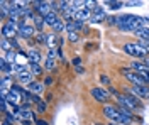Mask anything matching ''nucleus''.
Masks as SVG:
<instances>
[{
    "instance_id": "nucleus-1",
    "label": "nucleus",
    "mask_w": 149,
    "mask_h": 125,
    "mask_svg": "<svg viewBox=\"0 0 149 125\" xmlns=\"http://www.w3.org/2000/svg\"><path fill=\"white\" fill-rule=\"evenodd\" d=\"M117 102H119V106L129 110V112H134L139 106V98L136 95H132L129 90L125 93H117Z\"/></svg>"
},
{
    "instance_id": "nucleus-2",
    "label": "nucleus",
    "mask_w": 149,
    "mask_h": 125,
    "mask_svg": "<svg viewBox=\"0 0 149 125\" xmlns=\"http://www.w3.org/2000/svg\"><path fill=\"white\" fill-rule=\"evenodd\" d=\"M124 52L125 54H129V56H132V58H139V59H144L149 58L148 56V51L146 49H142L139 46V44H134V42H127V44H124Z\"/></svg>"
},
{
    "instance_id": "nucleus-3",
    "label": "nucleus",
    "mask_w": 149,
    "mask_h": 125,
    "mask_svg": "<svg viewBox=\"0 0 149 125\" xmlns=\"http://www.w3.org/2000/svg\"><path fill=\"white\" fill-rule=\"evenodd\" d=\"M103 115L107 117L110 122H115V124H119L120 122V117H122V113H120V110H119V106H113V105H107L103 106Z\"/></svg>"
},
{
    "instance_id": "nucleus-4",
    "label": "nucleus",
    "mask_w": 149,
    "mask_h": 125,
    "mask_svg": "<svg viewBox=\"0 0 149 125\" xmlns=\"http://www.w3.org/2000/svg\"><path fill=\"white\" fill-rule=\"evenodd\" d=\"M90 95L98 102V103H107L110 100V93L105 90V88H100V86H93L90 90Z\"/></svg>"
},
{
    "instance_id": "nucleus-5",
    "label": "nucleus",
    "mask_w": 149,
    "mask_h": 125,
    "mask_svg": "<svg viewBox=\"0 0 149 125\" xmlns=\"http://www.w3.org/2000/svg\"><path fill=\"white\" fill-rule=\"evenodd\" d=\"M122 73H124V76H125V79H129L132 85H137V86H142V85H148L146 83V79L141 76V75H137L136 71H130V69H122Z\"/></svg>"
},
{
    "instance_id": "nucleus-6",
    "label": "nucleus",
    "mask_w": 149,
    "mask_h": 125,
    "mask_svg": "<svg viewBox=\"0 0 149 125\" xmlns=\"http://www.w3.org/2000/svg\"><path fill=\"white\" fill-rule=\"evenodd\" d=\"M132 71H136L137 75H141V76L146 79V83H149V68L144 64V63H137V61H132Z\"/></svg>"
},
{
    "instance_id": "nucleus-7",
    "label": "nucleus",
    "mask_w": 149,
    "mask_h": 125,
    "mask_svg": "<svg viewBox=\"0 0 149 125\" xmlns=\"http://www.w3.org/2000/svg\"><path fill=\"white\" fill-rule=\"evenodd\" d=\"M7 102L12 105V108L19 106V103L22 102V93L19 90H15V88H10L9 93H7Z\"/></svg>"
},
{
    "instance_id": "nucleus-8",
    "label": "nucleus",
    "mask_w": 149,
    "mask_h": 125,
    "mask_svg": "<svg viewBox=\"0 0 149 125\" xmlns=\"http://www.w3.org/2000/svg\"><path fill=\"white\" fill-rule=\"evenodd\" d=\"M19 34V26H14V24H5L3 27H2V37H5V39H12L15 37Z\"/></svg>"
},
{
    "instance_id": "nucleus-9",
    "label": "nucleus",
    "mask_w": 149,
    "mask_h": 125,
    "mask_svg": "<svg viewBox=\"0 0 149 125\" xmlns=\"http://www.w3.org/2000/svg\"><path fill=\"white\" fill-rule=\"evenodd\" d=\"M129 91H130V93H134L137 98H144V100H148V98H149V86H148V85H142V86L132 85V86L129 88Z\"/></svg>"
},
{
    "instance_id": "nucleus-10",
    "label": "nucleus",
    "mask_w": 149,
    "mask_h": 125,
    "mask_svg": "<svg viewBox=\"0 0 149 125\" xmlns=\"http://www.w3.org/2000/svg\"><path fill=\"white\" fill-rule=\"evenodd\" d=\"M34 9H36L37 15H42V17H46L47 14H51L53 9H51V2H34Z\"/></svg>"
},
{
    "instance_id": "nucleus-11",
    "label": "nucleus",
    "mask_w": 149,
    "mask_h": 125,
    "mask_svg": "<svg viewBox=\"0 0 149 125\" xmlns=\"http://www.w3.org/2000/svg\"><path fill=\"white\" fill-rule=\"evenodd\" d=\"M107 19V14H105V10L100 7V5H97L92 12V17H90V22L93 24H98V22H103V20Z\"/></svg>"
},
{
    "instance_id": "nucleus-12",
    "label": "nucleus",
    "mask_w": 149,
    "mask_h": 125,
    "mask_svg": "<svg viewBox=\"0 0 149 125\" xmlns=\"http://www.w3.org/2000/svg\"><path fill=\"white\" fill-rule=\"evenodd\" d=\"M32 76H34V75H32V73H31L29 69L22 71L20 75H17V81H19V85H27V86H29V85L32 83Z\"/></svg>"
},
{
    "instance_id": "nucleus-13",
    "label": "nucleus",
    "mask_w": 149,
    "mask_h": 125,
    "mask_svg": "<svg viewBox=\"0 0 149 125\" xmlns=\"http://www.w3.org/2000/svg\"><path fill=\"white\" fill-rule=\"evenodd\" d=\"M32 34H34V27L26 26V24H20V26H19V36H20V37L29 39V37H32Z\"/></svg>"
},
{
    "instance_id": "nucleus-14",
    "label": "nucleus",
    "mask_w": 149,
    "mask_h": 125,
    "mask_svg": "<svg viewBox=\"0 0 149 125\" xmlns=\"http://www.w3.org/2000/svg\"><path fill=\"white\" fill-rule=\"evenodd\" d=\"M90 17H92V14H90L88 9H81V10H78V12H74V20L76 22L83 24L85 20H90Z\"/></svg>"
},
{
    "instance_id": "nucleus-15",
    "label": "nucleus",
    "mask_w": 149,
    "mask_h": 125,
    "mask_svg": "<svg viewBox=\"0 0 149 125\" xmlns=\"http://www.w3.org/2000/svg\"><path fill=\"white\" fill-rule=\"evenodd\" d=\"M27 58H29L31 63L39 64V63H41V59H42V56H41V52H39L37 49H29V51H27Z\"/></svg>"
},
{
    "instance_id": "nucleus-16",
    "label": "nucleus",
    "mask_w": 149,
    "mask_h": 125,
    "mask_svg": "<svg viewBox=\"0 0 149 125\" xmlns=\"http://www.w3.org/2000/svg\"><path fill=\"white\" fill-rule=\"evenodd\" d=\"M42 90H44V85L39 83V81H32V83L29 85V91H31L32 95H41Z\"/></svg>"
},
{
    "instance_id": "nucleus-17",
    "label": "nucleus",
    "mask_w": 149,
    "mask_h": 125,
    "mask_svg": "<svg viewBox=\"0 0 149 125\" xmlns=\"http://www.w3.org/2000/svg\"><path fill=\"white\" fill-rule=\"evenodd\" d=\"M0 68H2V73H3V75H12L14 64H10L5 58H2V59H0Z\"/></svg>"
},
{
    "instance_id": "nucleus-18",
    "label": "nucleus",
    "mask_w": 149,
    "mask_h": 125,
    "mask_svg": "<svg viewBox=\"0 0 149 125\" xmlns=\"http://www.w3.org/2000/svg\"><path fill=\"white\" fill-rule=\"evenodd\" d=\"M58 20H61V19L58 17V14H56V12H51V14H47L46 17H44V22H46V26H49V27H53Z\"/></svg>"
},
{
    "instance_id": "nucleus-19",
    "label": "nucleus",
    "mask_w": 149,
    "mask_h": 125,
    "mask_svg": "<svg viewBox=\"0 0 149 125\" xmlns=\"http://www.w3.org/2000/svg\"><path fill=\"white\" fill-rule=\"evenodd\" d=\"M81 27H83V24H81V22H76V20L70 22V24H66V30H68V34H70V32H80Z\"/></svg>"
},
{
    "instance_id": "nucleus-20",
    "label": "nucleus",
    "mask_w": 149,
    "mask_h": 125,
    "mask_svg": "<svg viewBox=\"0 0 149 125\" xmlns=\"http://www.w3.org/2000/svg\"><path fill=\"white\" fill-rule=\"evenodd\" d=\"M34 24H36V29L39 30V32H42V27L46 26L44 17H42V15H37V14H36V17H34Z\"/></svg>"
},
{
    "instance_id": "nucleus-21",
    "label": "nucleus",
    "mask_w": 149,
    "mask_h": 125,
    "mask_svg": "<svg viewBox=\"0 0 149 125\" xmlns=\"http://www.w3.org/2000/svg\"><path fill=\"white\" fill-rule=\"evenodd\" d=\"M29 71H31L34 76H41V75H42V68L39 66V64H36V63H31V64H29Z\"/></svg>"
},
{
    "instance_id": "nucleus-22",
    "label": "nucleus",
    "mask_w": 149,
    "mask_h": 125,
    "mask_svg": "<svg viewBox=\"0 0 149 125\" xmlns=\"http://www.w3.org/2000/svg\"><path fill=\"white\" fill-rule=\"evenodd\" d=\"M34 103H36L37 110H39L41 113H44V112H46V103H44V100H41L37 95H34Z\"/></svg>"
},
{
    "instance_id": "nucleus-23",
    "label": "nucleus",
    "mask_w": 149,
    "mask_h": 125,
    "mask_svg": "<svg viewBox=\"0 0 149 125\" xmlns=\"http://www.w3.org/2000/svg\"><path fill=\"white\" fill-rule=\"evenodd\" d=\"M7 88H12V78L9 75H3L2 76V90L7 91Z\"/></svg>"
},
{
    "instance_id": "nucleus-24",
    "label": "nucleus",
    "mask_w": 149,
    "mask_h": 125,
    "mask_svg": "<svg viewBox=\"0 0 149 125\" xmlns=\"http://www.w3.org/2000/svg\"><path fill=\"white\" fill-rule=\"evenodd\" d=\"M136 36H137L139 39L149 41V29H148V27H142V29H139L137 32H136Z\"/></svg>"
},
{
    "instance_id": "nucleus-25",
    "label": "nucleus",
    "mask_w": 149,
    "mask_h": 125,
    "mask_svg": "<svg viewBox=\"0 0 149 125\" xmlns=\"http://www.w3.org/2000/svg\"><path fill=\"white\" fill-rule=\"evenodd\" d=\"M54 68H56V59L47 58L46 61H44V69H47V71H53Z\"/></svg>"
},
{
    "instance_id": "nucleus-26",
    "label": "nucleus",
    "mask_w": 149,
    "mask_h": 125,
    "mask_svg": "<svg viewBox=\"0 0 149 125\" xmlns=\"http://www.w3.org/2000/svg\"><path fill=\"white\" fill-rule=\"evenodd\" d=\"M63 29H66V22H65L63 19H61V20H58V22H56L54 26H53V30H54V32H61Z\"/></svg>"
},
{
    "instance_id": "nucleus-27",
    "label": "nucleus",
    "mask_w": 149,
    "mask_h": 125,
    "mask_svg": "<svg viewBox=\"0 0 149 125\" xmlns=\"http://www.w3.org/2000/svg\"><path fill=\"white\" fill-rule=\"evenodd\" d=\"M0 44H2V51H3V52H9L10 48H12V44L9 42V39H5V37H2Z\"/></svg>"
},
{
    "instance_id": "nucleus-28",
    "label": "nucleus",
    "mask_w": 149,
    "mask_h": 125,
    "mask_svg": "<svg viewBox=\"0 0 149 125\" xmlns=\"http://www.w3.org/2000/svg\"><path fill=\"white\" fill-rule=\"evenodd\" d=\"M26 69H29V68H26L24 64H14V69H12V75H20L22 71H26Z\"/></svg>"
},
{
    "instance_id": "nucleus-29",
    "label": "nucleus",
    "mask_w": 149,
    "mask_h": 125,
    "mask_svg": "<svg viewBox=\"0 0 149 125\" xmlns=\"http://www.w3.org/2000/svg\"><path fill=\"white\" fill-rule=\"evenodd\" d=\"M105 5L110 7L112 10H117V9H120L122 7V2H110V0H109V2H105Z\"/></svg>"
},
{
    "instance_id": "nucleus-30",
    "label": "nucleus",
    "mask_w": 149,
    "mask_h": 125,
    "mask_svg": "<svg viewBox=\"0 0 149 125\" xmlns=\"http://www.w3.org/2000/svg\"><path fill=\"white\" fill-rule=\"evenodd\" d=\"M37 42H39V44H47V34L46 32H39V34H37Z\"/></svg>"
},
{
    "instance_id": "nucleus-31",
    "label": "nucleus",
    "mask_w": 149,
    "mask_h": 125,
    "mask_svg": "<svg viewBox=\"0 0 149 125\" xmlns=\"http://www.w3.org/2000/svg\"><path fill=\"white\" fill-rule=\"evenodd\" d=\"M68 39H70V42H78L80 41V32H70Z\"/></svg>"
},
{
    "instance_id": "nucleus-32",
    "label": "nucleus",
    "mask_w": 149,
    "mask_h": 125,
    "mask_svg": "<svg viewBox=\"0 0 149 125\" xmlns=\"http://www.w3.org/2000/svg\"><path fill=\"white\" fill-rule=\"evenodd\" d=\"M5 59L9 61L10 64H14V61H15V52H14V51H9V52H5Z\"/></svg>"
},
{
    "instance_id": "nucleus-33",
    "label": "nucleus",
    "mask_w": 149,
    "mask_h": 125,
    "mask_svg": "<svg viewBox=\"0 0 149 125\" xmlns=\"http://www.w3.org/2000/svg\"><path fill=\"white\" fill-rule=\"evenodd\" d=\"M47 48L54 49V34H47Z\"/></svg>"
},
{
    "instance_id": "nucleus-34",
    "label": "nucleus",
    "mask_w": 149,
    "mask_h": 125,
    "mask_svg": "<svg viewBox=\"0 0 149 125\" xmlns=\"http://www.w3.org/2000/svg\"><path fill=\"white\" fill-rule=\"evenodd\" d=\"M137 44H139V46H141L142 49H146V51H149V41H144V39H139V42H137Z\"/></svg>"
},
{
    "instance_id": "nucleus-35",
    "label": "nucleus",
    "mask_w": 149,
    "mask_h": 125,
    "mask_svg": "<svg viewBox=\"0 0 149 125\" xmlns=\"http://www.w3.org/2000/svg\"><path fill=\"white\" fill-rule=\"evenodd\" d=\"M47 58L56 59V51H54V49H49V51H47Z\"/></svg>"
},
{
    "instance_id": "nucleus-36",
    "label": "nucleus",
    "mask_w": 149,
    "mask_h": 125,
    "mask_svg": "<svg viewBox=\"0 0 149 125\" xmlns=\"http://www.w3.org/2000/svg\"><path fill=\"white\" fill-rule=\"evenodd\" d=\"M73 64H74L76 68H81V59H80V58H74V59H73Z\"/></svg>"
},
{
    "instance_id": "nucleus-37",
    "label": "nucleus",
    "mask_w": 149,
    "mask_h": 125,
    "mask_svg": "<svg viewBox=\"0 0 149 125\" xmlns=\"http://www.w3.org/2000/svg\"><path fill=\"white\" fill-rule=\"evenodd\" d=\"M36 125H49L46 120H41V118H36Z\"/></svg>"
},
{
    "instance_id": "nucleus-38",
    "label": "nucleus",
    "mask_w": 149,
    "mask_h": 125,
    "mask_svg": "<svg viewBox=\"0 0 149 125\" xmlns=\"http://www.w3.org/2000/svg\"><path fill=\"white\" fill-rule=\"evenodd\" d=\"M100 79H102V83H107V85H109V83H110V79H109V76H100Z\"/></svg>"
},
{
    "instance_id": "nucleus-39",
    "label": "nucleus",
    "mask_w": 149,
    "mask_h": 125,
    "mask_svg": "<svg viewBox=\"0 0 149 125\" xmlns=\"http://www.w3.org/2000/svg\"><path fill=\"white\" fill-rule=\"evenodd\" d=\"M142 63H144V64H146V66L149 68V58H146V59H144V61H142Z\"/></svg>"
},
{
    "instance_id": "nucleus-40",
    "label": "nucleus",
    "mask_w": 149,
    "mask_h": 125,
    "mask_svg": "<svg viewBox=\"0 0 149 125\" xmlns=\"http://www.w3.org/2000/svg\"><path fill=\"white\" fill-rule=\"evenodd\" d=\"M107 125H120V124H115V122H109Z\"/></svg>"
},
{
    "instance_id": "nucleus-41",
    "label": "nucleus",
    "mask_w": 149,
    "mask_h": 125,
    "mask_svg": "<svg viewBox=\"0 0 149 125\" xmlns=\"http://www.w3.org/2000/svg\"><path fill=\"white\" fill-rule=\"evenodd\" d=\"M97 125H102V124H97Z\"/></svg>"
}]
</instances>
